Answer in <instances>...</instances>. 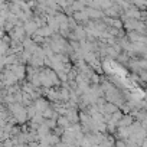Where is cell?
<instances>
[{"instance_id": "obj_1", "label": "cell", "mask_w": 147, "mask_h": 147, "mask_svg": "<svg viewBox=\"0 0 147 147\" xmlns=\"http://www.w3.org/2000/svg\"><path fill=\"white\" fill-rule=\"evenodd\" d=\"M78 114H80V110H78L77 107H75V108H68V110L65 111L63 117L69 121L71 125H75V124H80V117H78Z\"/></svg>"}, {"instance_id": "obj_2", "label": "cell", "mask_w": 147, "mask_h": 147, "mask_svg": "<svg viewBox=\"0 0 147 147\" xmlns=\"http://www.w3.org/2000/svg\"><path fill=\"white\" fill-rule=\"evenodd\" d=\"M33 107L36 108V111H38V113H40V114H42V111H43V110H46V108L49 107V102H48V100H46V98H42V97H40V98H38V100L33 102Z\"/></svg>"}, {"instance_id": "obj_3", "label": "cell", "mask_w": 147, "mask_h": 147, "mask_svg": "<svg viewBox=\"0 0 147 147\" xmlns=\"http://www.w3.org/2000/svg\"><path fill=\"white\" fill-rule=\"evenodd\" d=\"M23 30H25L26 36H32V35L38 30V26L35 25V22H33V20H28V22L23 25Z\"/></svg>"}, {"instance_id": "obj_4", "label": "cell", "mask_w": 147, "mask_h": 147, "mask_svg": "<svg viewBox=\"0 0 147 147\" xmlns=\"http://www.w3.org/2000/svg\"><path fill=\"white\" fill-rule=\"evenodd\" d=\"M134 123V118L130 115V114H124L123 117H121V120H120V123L117 124V127H121V128H127V127H130L131 124Z\"/></svg>"}, {"instance_id": "obj_5", "label": "cell", "mask_w": 147, "mask_h": 147, "mask_svg": "<svg viewBox=\"0 0 147 147\" xmlns=\"http://www.w3.org/2000/svg\"><path fill=\"white\" fill-rule=\"evenodd\" d=\"M58 117H59V115L53 111V108H52L51 105H49L46 110L42 111V118H43V120H55V121H56Z\"/></svg>"}, {"instance_id": "obj_6", "label": "cell", "mask_w": 147, "mask_h": 147, "mask_svg": "<svg viewBox=\"0 0 147 147\" xmlns=\"http://www.w3.org/2000/svg\"><path fill=\"white\" fill-rule=\"evenodd\" d=\"M56 127H61V128H63V130H69L72 125L69 124V121H68L63 115H59V117L56 118Z\"/></svg>"}, {"instance_id": "obj_7", "label": "cell", "mask_w": 147, "mask_h": 147, "mask_svg": "<svg viewBox=\"0 0 147 147\" xmlns=\"http://www.w3.org/2000/svg\"><path fill=\"white\" fill-rule=\"evenodd\" d=\"M117 110H118L117 105H114V104H111V102H105L104 107H102V113H101V114H108V115H111V114L115 113Z\"/></svg>"}, {"instance_id": "obj_8", "label": "cell", "mask_w": 147, "mask_h": 147, "mask_svg": "<svg viewBox=\"0 0 147 147\" xmlns=\"http://www.w3.org/2000/svg\"><path fill=\"white\" fill-rule=\"evenodd\" d=\"M77 75H78V71H77V68L72 65V68H71V71L66 74V81H75V78H77Z\"/></svg>"}, {"instance_id": "obj_9", "label": "cell", "mask_w": 147, "mask_h": 147, "mask_svg": "<svg viewBox=\"0 0 147 147\" xmlns=\"http://www.w3.org/2000/svg\"><path fill=\"white\" fill-rule=\"evenodd\" d=\"M25 110H26V117H28V121H29V120H32V118L36 115V113H38V111H36V108H35L33 105H30V107H26Z\"/></svg>"}, {"instance_id": "obj_10", "label": "cell", "mask_w": 147, "mask_h": 147, "mask_svg": "<svg viewBox=\"0 0 147 147\" xmlns=\"http://www.w3.org/2000/svg\"><path fill=\"white\" fill-rule=\"evenodd\" d=\"M43 125L51 131V130H53L56 127V121L55 120H43Z\"/></svg>"}, {"instance_id": "obj_11", "label": "cell", "mask_w": 147, "mask_h": 147, "mask_svg": "<svg viewBox=\"0 0 147 147\" xmlns=\"http://www.w3.org/2000/svg\"><path fill=\"white\" fill-rule=\"evenodd\" d=\"M65 133V130L63 128H61V127H55L53 130H51V134H53V136H56V137H62V134Z\"/></svg>"}, {"instance_id": "obj_12", "label": "cell", "mask_w": 147, "mask_h": 147, "mask_svg": "<svg viewBox=\"0 0 147 147\" xmlns=\"http://www.w3.org/2000/svg\"><path fill=\"white\" fill-rule=\"evenodd\" d=\"M3 68H5V59L3 56H0V71H3Z\"/></svg>"}, {"instance_id": "obj_13", "label": "cell", "mask_w": 147, "mask_h": 147, "mask_svg": "<svg viewBox=\"0 0 147 147\" xmlns=\"http://www.w3.org/2000/svg\"><path fill=\"white\" fill-rule=\"evenodd\" d=\"M13 147H25L23 144H16V146H13Z\"/></svg>"}]
</instances>
